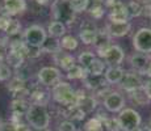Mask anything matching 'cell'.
<instances>
[{
	"instance_id": "d590c367",
	"label": "cell",
	"mask_w": 151,
	"mask_h": 131,
	"mask_svg": "<svg viewBox=\"0 0 151 131\" xmlns=\"http://www.w3.org/2000/svg\"><path fill=\"white\" fill-rule=\"evenodd\" d=\"M25 83H27V81L21 80V79L13 77L12 80H11V83L8 84V89H9V91L12 92V93H16V92L21 91V89L27 88V87H25Z\"/></svg>"
},
{
	"instance_id": "83f0119b",
	"label": "cell",
	"mask_w": 151,
	"mask_h": 131,
	"mask_svg": "<svg viewBox=\"0 0 151 131\" xmlns=\"http://www.w3.org/2000/svg\"><path fill=\"white\" fill-rule=\"evenodd\" d=\"M96 59L93 52L91 51H82L78 57V62H79V66H82L84 69H87L89 66L92 64V62Z\"/></svg>"
},
{
	"instance_id": "7a4b0ae2",
	"label": "cell",
	"mask_w": 151,
	"mask_h": 131,
	"mask_svg": "<svg viewBox=\"0 0 151 131\" xmlns=\"http://www.w3.org/2000/svg\"><path fill=\"white\" fill-rule=\"evenodd\" d=\"M25 115H27V121L30 125V127L36 130H45L50 125V114L46 106H42V105L32 104Z\"/></svg>"
},
{
	"instance_id": "3957f363",
	"label": "cell",
	"mask_w": 151,
	"mask_h": 131,
	"mask_svg": "<svg viewBox=\"0 0 151 131\" xmlns=\"http://www.w3.org/2000/svg\"><path fill=\"white\" fill-rule=\"evenodd\" d=\"M51 12L54 16V21H59L65 25L72 24L76 14L72 11L68 0H54L51 4Z\"/></svg>"
},
{
	"instance_id": "bcb514c9",
	"label": "cell",
	"mask_w": 151,
	"mask_h": 131,
	"mask_svg": "<svg viewBox=\"0 0 151 131\" xmlns=\"http://www.w3.org/2000/svg\"><path fill=\"white\" fill-rule=\"evenodd\" d=\"M143 88H145V91H146L147 96H149L150 100H151V79L150 77L143 83Z\"/></svg>"
},
{
	"instance_id": "1f68e13d",
	"label": "cell",
	"mask_w": 151,
	"mask_h": 131,
	"mask_svg": "<svg viewBox=\"0 0 151 131\" xmlns=\"http://www.w3.org/2000/svg\"><path fill=\"white\" fill-rule=\"evenodd\" d=\"M60 47L67 51H72L78 47V39L72 36H65L60 41Z\"/></svg>"
},
{
	"instance_id": "6da1fadb",
	"label": "cell",
	"mask_w": 151,
	"mask_h": 131,
	"mask_svg": "<svg viewBox=\"0 0 151 131\" xmlns=\"http://www.w3.org/2000/svg\"><path fill=\"white\" fill-rule=\"evenodd\" d=\"M53 98L58 104L63 105V106H76L78 105V94L76 91L66 81H59L53 87L51 91Z\"/></svg>"
},
{
	"instance_id": "8fae6325",
	"label": "cell",
	"mask_w": 151,
	"mask_h": 131,
	"mask_svg": "<svg viewBox=\"0 0 151 131\" xmlns=\"http://www.w3.org/2000/svg\"><path fill=\"white\" fill-rule=\"evenodd\" d=\"M25 9H27V1L25 0H4V5H3L4 12L1 16H16V14L22 13Z\"/></svg>"
},
{
	"instance_id": "ac0fdd59",
	"label": "cell",
	"mask_w": 151,
	"mask_h": 131,
	"mask_svg": "<svg viewBox=\"0 0 151 131\" xmlns=\"http://www.w3.org/2000/svg\"><path fill=\"white\" fill-rule=\"evenodd\" d=\"M54 60L58 66H60L66 71H68L71 67L75 66V58L71 54H67V52L59 51L57 54H54Z\"/></svg>"
},
{
	"instance_id": "5bb4252c",
	"label": "cell",
	"mask_w": 151,
	"mask_h": 131,
	"mask_svg": "<svg viewBox=\"0 0 151 131\" xmlns=\"http://www.w3.org/2000/svg\"><path fill=\"white\" fill-rule=\"evenodd\" d=\"M109 12V22H116V24H124V22H129V16L126 12V7L124 3L114 5L110 8Z\"/></svg>"
},
{
	"instance_id": "11a10c76",
	"label": "cell",
	"mask_w": 151,
	"mask_h": 131,
	"mask_svg": "<svg viewBox=\"0 0 151 131\" xmlns=\"http://www.w3.org/2000/svg\"><path fill=\"white\" fill-rule=\"evenodd\" d=\"M36 131H49L47 129H45V130H36Z\"/></svg>"
},
{
	"instance_id": "7bdbcfd3",
	"label": "cell",
	"mask_w": 151,
	"mask_h": 131,
	"mask_svg": "<svg viewBox=\"0 0 151 131\" xmlns=\"http://www.w3.org/2000/svg\"><path fill=\"white\" fill-rule=\"evenodd\" d=\"M11 21V17H5V16H0V30L4 31L7 29L8 24Z\"/></svg>"
},
{
	"instance_id": "e575fe53",
	"label": "cell",
	"mask_w": 151,
	"mask_h": 131,
	"mask_svg": "<svg viewBox=\"0 0 151 131\" xmlns=\"http://www.w3.org/2000/svg\"><path fill=\"white\" fill-rule=\"evenodd\" d=\"M103 130H104L103 122H101L97 117L89 119V121L86 123V126H84V131H103Z\"/></svg>"
},
{
	"instance_id": "60d3db41",
	"label": "cell",
	"mask_w": 151,
	"mask_h": 131,
	"mask_svg": "<svg viewBox=\"0 0 151 131\" xmlns=\"http://www.w3.org/2000/svg\"><path fill=\"white\" fill-rule=\"evenodd\" d=\"M7 54H8L7 43H5V41H0V62L7 58Z\"/></svg>"
},
{
	"instance_id": "4316f807",
	"label": "cell",
	"mask_w": 151,
	"mask_h": 131,
	"mask_svg": "<svg viewBox=\"0 0 151 131\" xmlns=\"http://www.w3.org/2000/svg\"><path fill=\"white\" fill-rule=\"evenodd\" d=\"M125 7H126V12H127L129 19H134V17L141 16L142 12H143V7H142L138 1H134V0L129 1Z\"/></svg>"
},
{
	"instance_id": "9c48e42d",
	"label": "cell",
	"mask_w": 151,
	"mask_h": 131,
	"mask_svg": "<svg viewBox=\"0 0 151 131\" xmlns=\"http://www.w3.org/2000/svg\"><path fill=\"white\" fill-rule=\"evenodd\" d=\"M104 107L108 112L117 113L125 107V98L121 93L118 92H110L104 97Z\"/></svg>"
},
{
	"instance_id": "5b68a950",
	"label": "cell",
	"mask_w": 151,
	"mask_h": 131,
	"mask_svg": "<svg viewBox=\"0 0 151 131\" xmlns=\"http://www.w3.org/2000/svg\"><path fill=\"white\" fill-rule=\"evenodd\" d=\"M133 47L141 54H151V29L141 28L133 36Z\"/></svg>"
},
{
	"instance_id": "52a82bcc",
	"label": "cell",
	"mask_w": 151,
	"mask_h": 131,
	"mask_svg": "<svg viewBox=\"0 0 151 131\" xmlns=\"http://www.w3.org/2000/svg\"><path fill=\"white\" fill-rule=\"evenodd\" d=\"M38 81L45 87L55 85L60 81V71L57 67H42L37 74Z\"/></svg>"
},
{
	"instance_id": "484cf974",
	"label": "cell",
	"mask_w": 151,
	"mask_h": 131,
	"mask_svg": "<svg viewBox=\"0 0 151 131\" xmlns=\"http://www.w3.org/2000/svg\"><path fill=\"white\" fill-rule=\"evenodd\" d=\"M87 76H88L87 69H84L82 66H78V64L71 67L67 71V79H70V80H76V79H83L84 80Z\"/></svg>"
},
{
	"instance_id": "f907efd6",
	"label": "cell",
	"mask_w": 151,
	"mask_h": 131,
	"mask_svg": "<svg viewBox=\"0 0 151 131\" xmlns=\"http://www.w3.org/2000/svg\"><path fill=\"white\" fill-rule=\"evenodd\" d=\"M37 1V4H40V5H43V4H46V3L49 1V0H36Z\"/></svg>"
},
{
	"instance_id": "f35d334b",
	"label": "cell",
	"mask_w": 151,
	"mask_h": 131,
	"mask_svg": "<svg viewBox=\"0 0 151 131\" xmlns=\"http://www.w3.org/2000/svg\"><path fill=\"white\" fill-rule=\"evenodd\" d=\"M12 77V69L7 63H0V81H7Z\"/></svg>"
},
{
	"instance_id": "f546056e",
	"label": "cell",
	"mask_w": 151,
	"mask_h": 131,
	"mask_svg": "<svg viewBox=\"0 0 151 131\" xmlns=\"http://www.w3.org/2000/svg\"><path fill=\"white\" fill-rule=\"evenodd\" d=\"M103 122V127H105L106 131H121L118 119L114 117H105L101 119Z\"/></svg>"
},
{
	"instance_id": "e0dca14e",
	"label": "cell",
	"mask_w": 151,
	"mask_h": 131,
	"mask_svg": "<svg viewBox=\"0 0 151 131\" xmlns=\"http://www.w3.org/2000/svg\"><path fill=\"white\" fill-rule=\"evenodd\" d=\"M125 75V69L121 68L120 66H110L106 68L105 74H104V79L108 84H120Z\"/></svg>"
},
{
	"instance_id": "f1b7e54d",
	"label": "cell",
	"mask_w": 151,
	"mask_h": 131,
	"mask_svg": "<svg viewBox=\"0 0 151 131\" xmlns=\"http://www.w3.org/2000/svg\"><path fill=\"white\" fill-rule=\"evenodd\" d=\"M70 119H75V121H83L86 118V113L80 109L79 106H70L66 112V115Z\"/></svg>"
},
{
	"instance_id": "816d5d0a",
	"label": "cell",
	"mask_w": 151,
	"mask_h": 131,
	"mask_svg": "<svg viewBox=\"0 0 151 131\" xmlns=\"http://www.w3.org/2000/svg\"><path fill=\"white\" fill-rule=\"evenodd\" d=\"M142 129V131H151V127H149V126H143V127H141Z\"/></svg>"
},
{
	"instance_id": "30bf717a",
	"label": "cell",
	"mask_w": 151,
	"mask_h": 131,
	"mask_svg": "<svg viewBox=\"0 0 151 131\" xmlns=\"http://www.w3.org/2000/svg\"><path fill=\"white\" fill-rule=\"evenodd\" d=\"M142 85H143V81H142L141 76H139V74H137V72H134V71L125 72L122 80L120 81V87L127 93H132L133 91H135V89L141 88Z\"/></svg>"
},
{
	"instance_id": "9f6ffc18",
	"label": "cell",
	"mask_w": 151,
	"mask_h": 131,
	"mask_svg": "<svg viewBox=\"0 0 151 131\" xmlns=\"http://www.w3.org/2000/svg\"><path fill=\"white\" fill-rule=\"evenodd\" d=\"M3 123V121H1V117H0V125H1Z\"/></svg>"
},
{
	"instance_id": "ab89813d",
	"label": "cell",
	"mask_w": 151,
	"mask_h": 131,
	"mask_svg": "<svg viewBox=\"0 0 151 131\" xmlns=\"http://www.w3.org/2000/svg\"><path fill=\"white\" fill-rule=\"evenodd\" d=\"M58 131H76V127H75L74 122L70 121V119H66V121L60 122L59 126H58Z\"/></svg>"
},
{
	"instance_id": "7402d4cb",
	"label": "cell",
	"mask_w": 151,
	"mask_h": 131,
	"mask_svg": "<svg viewBox=\"0 0 151 131\" xmlns=\"http://www.w3.org/2000/svg\"><path fill=\"white\" fill-rule=\"evenodd\" d=\"M96 98L93 97V96H84L83 98H80L79 100V102H78L76 106H79L80 109L83 110L84 113H91V112H93L95 109H96Z\"/></svg>"
},
{
	"instance_id": "277c9868",
	"label": "cell",
	"mask_w": 151,
	"mask_h": 131,
	"mask_svg": "<svg viewBox=\"0 0 151 131\" xmlns=\"http://www.w3.org/2000/svg\"><path fill=\"white\" fill-rule=\"evenodd\" d=\"M117 119L118 123H120V129L122 131H132L137 129L142 122L139 113L137 110L132 109V107H125V109L121 110Z\"/></svg>"
},
{
	"instance_id": "8992f818",
	"label": "cell",
	"mask_w": 151,
	"mask_h": 131,
	"mask_svg": "<svg viewBox=\"0 0 151 131\" xmlns=\"http://www.w3.org/2000/svg\"><path fill=\"white\" fill-rule=\"evenodd\" d=\"M47 38V33L46 30L40 25H30L29 28L25 29L24 31V42L30 46H38L42 47Z\"/></svg>"
},
{
	"instance_id": "db71d44e",
	"label": "cell",
	"mask_w": 151,
	"mask_h": 131,
	"mask_svg": "<svg viewBox=\"0 0 151 131\" xmlns=\"http://www.w3.org/2000/svg\"><path fill=\"white\" fill-rule=\"evenodd\" d=\"M149 127H151V118H150V121H149V125H147Z\"/></svg>"
},
{
	"instance_id": "681fc988",
	"label": "cell",
	"mask_w": 151,
	"mask_h": 131,
	"mask_svg": "<svg viewBox=\"0 0 151 131\" xmlns=\"http://www.w3.org/2000/svg\"><path fill=\"white\" fill-rule=\"evenodd\" d=\"M146 76L151 79V60L149 63V67H147V69H146Z\"/></svg>"
},
{
	"instance_id": "2e32d148",
	"label": "cell",
	"mask_w": 151,
	"mask_h": 131,
	"mask_svg": "<svg viewBox=\"0 0 151 131\" xmlns=\"http://www.w3.org/2000/svg\"><path fill=\"white\" fill-rule=\"evenodd\" d=\"M110 38L112 37L106 33V30H101V31H97L96 34V39H95V47L99 52V57L103 58L104 52L106 51V49L110 46Z\"/></svg>"
},
{
	"instance_id": "8d00e7d4",
	"label": "cell",
	"mask_w": 151,
	"mask_h": 131,
	"mask_svg": "<svg viewBox=\"0 0 151 131\" xmlns=\"http://www.w3.org/2000/svg\"><path fill=\"white\" fill-rule=\"evenodd\" d=\"M88 9H89V13H91V16L93 17V19H96V20H100L101 17L104 16V13H105V8H104V4L91 5V7H88Z\"/></svg>"
},
{
	"instance_id": "ee69618b",
	"label": "cell",
	"mask_w": 151,
	"mask_h": 131,
	"mask_svg": "<svg viewBox=\"0 0 151 131\" xmlns=\"http://www.w3.org/2000/svg\"><path fill=\"white\" fill-rule=\"evenodd\" d=\"M97 30L96 25L93 24V21H84L82 24V30Z\"/></svg>"
},
{
	"instance_id": "ba28073f",
	"label": "cell",
	"mask_w": 151,
	"mask_h": 131,
	"mask_svg": "<svg viewBox=\"0 0 151 131\" xmlns=\"http://www.w3.org/2000/svg\"><path fill=\"white\" fill-rule=\"evenodd\" d=\"M105 64L109 66H120L125 59V52L118 45H110L103 55Z\"/></svg>"
},
{
	"instance_id": "b9f144b4",
	"label": "cell",
	"mask_w": 151,
	"mask_h": 131,
	"mask_svg": "<svg viewBox=\"0 0 151 131\" xmlns=\"http://www.w3.org/2000/svg\"><path fill=\"white\" fill-rule=\"evenodd\" d=\"M0 131H16V125L13 122H3L0 125Z\"/></svg>"
},
{
	"instance_id": "d4e9b609",
	"label": "cell",
	"mask_w": 151,
	"mask_h": 131,
	"mask_svg": "<svg viewBox=\"0 0 151 131\" xmlns=\"http://www.w3.org/2000/svg\"><path fill=\"white\" fill-rule=\"evenodd\" d=\"M42 50L51 52V54H57V52L62 51V47H60V41H58L57 38H46L45 43L42 45Z\"/></svg>"
},
{
	"instance_id": "cb8c5ba5",
	"label": "cell",
	"mask_w": 151,
	"mask_h": 131,
	"mask_svg": "<svg viewBox=\"0 0 151 131\" xmlns=\"http://www.w3.org/2000/svg\"><path fill=\"white\" fill-rule=\"evenodd\" d=\"M104 69H105V63L101 59H97L96 58V59L92 62V64L87 68V72H88L89 76H101Z\"/></svg>"
},
{
	"instance_id": "603a6c76",
	"label": "cell",
	"mask_w": 151,
	"mask_h": 131,
	"mask_svg": "<svg viewBox=\"0 0 151 131\" xmlns=\"http://www.w3.org/2000/svg\"><path fill=\"white\" fill-rule=\"evenodd\" d=\"M49 94L47 92H43L41 89H34V91L30 92V100L33 104L36 105H42V106H46V104L49 102Z\"/></svg>"
},
{
	"instance_id": "44dd1931",
	"label": "cell",
	"mask_w": 151,
	"mask_h": 131,
	"mask_svg": "<svg viewBox=\"0 0 151 131\" xmlns=\"http://www.w3.org/2000/svg\"><path fill=\"white\" fill-rule=\"evenodd\" d=\"M47 33H49V37H51V38L63 37L66 33V25L59 21H51L47 26Z\"/></svg>"
},
{
	"instance_id": "c3c4849f",
	"label": "cell",
	"mask_w": 151,
	"mask_h": 131,
	"mask_svg": "<svg viewBox=\"0 0 151 131\" xmlns=\"http://www.w3.org/2000/svg\"><path fill=\"white\" fill-rule=\"evenodd\" d=\"M142 13H145L146 16L151 17V1H150V3H147V4L143 7V12H142Z\"/></svg>"
},
{
	"instance_id": "d6986e66",
	"label": "cell",
	"mask_w": 151,
	"mask_h": 131,
	"mask_svg": "<svg viewBox=\"0 0 151 131\" xmlns=\"http://www.w3.org/2000/svg\"><path fill=\"white\" fill-rule=\"evenodd\" d=\"M129 96H130V98H132L133 102H135L137 105H139V106H146V105H149L151 102L150 97L147 96L143 85H142L141 88L133 91L132 93H129Z\"/></svg>"
},
{
	"instance_id": "4dcf8cb0",
	"label": "cell",
	"mask_w": 151,
	"mask_h": 131,
	"mask_svg": "<svg viewBox=\"0 0 151 131\" xmlns=\"http://www.w3.org/2000/svg\"><path fill=\"white\" fill-rule=\"evenodd\" d=\"M96 34H97V30H84L83 29L79 33V38L84 45H91V43H95Z\"/></svg>"
},
{
	"instance_id": "9a60e30c",
	"label": "cell",
	"mask_w": 151,
	"mask_h": 131,
	"mask_svg": "<svg viewBox=\"0 0 151 131\" xmlns=\"http://www.w3.org/2000/svg\"><path fill=\"white\" fill-rule=\"evenodd\" d=\"M132 24L130 22H124V24H116V22H108L105 26L106 33L110 37H124L129 34Z\"/></svg>"
},
{
	"instance_id": "7c38bea8",
	"label": "cell",
	"mask_w": 151,
	"mask_h": 131,
	"mask_svg": "<svg viewBox=\"0 0 151 131\" xmlns=\"http://www.w3.org/2000/svg\"><path fill=\"white\" fill-rule=\"evenodd\" d=\"M150 57L146 54H141V52H135L129 58V62L132 64V68L137 74H146V69L150 63Z\"/></svg>"
},
{
	"instance_id": "f5cc1de1",
	"label": "cell",
	"mask_w": 151,
	"mask_h": 131,
	"mask_svg": "<svg viewBox=\"0 0 151 131\" xmlns=\"http://www.w3.org/2000/svg\"><path fill=\"white\" fill-rule=\"evenodd\" d=\"M132 131H142L141 127H137V129H134V130H132Z\"/></svg>"
},
{
	"instance_id": "4fadbf2b",
	"label": "cell",
	"mask_w": 151,
	"mask_h": 131,
	"mask_svg": "<svg viewBox=\"0 0 151 131\" xmlns=\"http://www.w3.org/2000/svg\"><path fill=\"white\" fill-rule=\"evenodd\" d=\"M29 102L25 98H14L11 104V112L13 114V123H19L22 115H25L29 110Z\"/></svg>"
},
{
	"instance_id": "74e56055",
	"label": "cell",
	"mask_w": 151,
	"mask_h": 131,
	"mask_svg": "<svg viewBox=\"0 0 151 131\" xmlns=\"http://www.w3.org/2000/svg\"><path fill=\"white\" fill-rule=\"evenodd\" d=\"M41 52H42V47L27 45V49H25V57L30 58V59H36V58L41 57Z\"/></svg>"
},
{
	"instance_id": "d6a6232c",
	"label": "cell",
	"mask_w": 151,
	"mask_h": 131,
	"mask_svg": "<svg viewBox=\"0 0 151 131\" xmlns=\"http://www.w3.org/2000/svg\"><path fill=\"white\" fill-rule=\"evenodd\" d=\"M70 5H71L72 11L75 13H80L84 12V11L88 9V5H89V0H68Z\"/></svg>"
},
{
	"instance_id": "836d02e7",
	"label": "cell",
	"mask_w": 151,
	"mask_h": 131,
	"mask_svg": "<svg viewBox=\"0 0 151 131\" xmlns=\"http://www.w3.org/2000/svg\"><path fill=\"white\" fill-rule=\"evenodd\" d=\"M20 30H21V24H20L19 20H14V19H11L9 24H8L7 29H5V34L9 37L12 36H16V34L20 33Z\"/></svg>"
},
{
	"instance_id": "f6af8a7d",
	"label": "cell",
	"mask_w": 151,
	"mask_h": 131,
	"mask_svg": "<svg viewBox=\"0 0 151 131\" xmlns=\"http://www.w3.org/2000/svg\"><path fill=\"white\" fill-rule=\"evenodd\" d=\"M120 3H122V0H104V4H105V7L110 9V8H113L114 5L120 4Z\"/></svg>"
},
{
	"instance_id": "7dc6e473",
	"label": "cell",
	"mask_w": 151,
	"mask_h": 131,
	"mask_svg": "<svg viewBox=\"0 0 151 131\" xmlns=\"http://www.w3.org/2000/svg\"><path fill=\"white\" fill-rule=\"evenodd\" d=\"M14 125H16V131H30V127L27 126L25 123L19 122V123H14Z\"/></svg>"
},
{
	"instance_id": "ffe728a7",
	"label": "cell",
	"mask_w": 151,
	"mask_h": 131,
	"mask_svg": "<svg viewBox=\"0 0 151 131\" xmlns=\"http://www.w3.org/2000/svg\"><path fill=\"white\" fill-rule=\"evenodd\" d=\"M7 64L9 67H13V68H20L25 62V55L21 54V52H17V51H11L7 54Z\"/></svg>"
}]
</instances>
